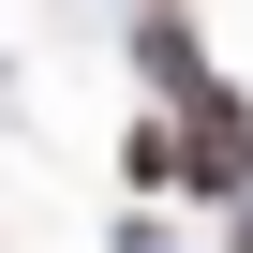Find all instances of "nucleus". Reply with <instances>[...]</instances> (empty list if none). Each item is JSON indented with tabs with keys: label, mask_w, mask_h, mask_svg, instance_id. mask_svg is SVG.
Returning a JSON list of instances; mask_svg holds the SVG:
<instances>
[{
	"label": "nucleus",
	"mask_w": 253,
	"mask_h": 253,
	"mask_svg": "<svg viewBox=\"0 0 253 253\" xmlns=\"http://www.w3.org/2000/svg\"><path fill=\"white\" fill-rule=\"evenodd\" d=\"M238 253H253V209H238Z\"/></svg>",
	"instance_id": "obj_5"
},
{
	"label": "nucleus",
	"mask_w": 253,
	"mask_h": 253,
	"mask_svg": "<svg viewBox=\"0 0 253 253\" xmlns=\"http://www.w3.org/2000/svg\"><path fill=\"white\" fill-rule=\"evenodd\" d=\"M179 194H223V209H253V104H238V89L179 104Z\"/></svg>",
	"instance_id": "obj_1"
},
{
	"label": "nucleus",
	"mask_w": 253,
	"mask_h": 253,
	"mask_svg": "<svg viewBox=\"0 0 253 253\" xmlns=\"http://www.w3.org/2000/svg\"><path fill=\"white\" fill-rule=\"evenodd\" d=\"M119 253H179V238H164V223H119Z\"/></svg>",
	"instance_id": "obj_4"
},
{
	"label": "nucleus",
	"mask_w": 253,
	"mask_h": 253,
	"mask_svg": "<svg viewBox=\"0 0 253 253\" xmlns=\"http://www.w3.org/2000/svg\"><path fill=\"white\" fill-rule=\"evenodd\" d=\"M134 75H149L164 104H209V89H223L209 45H194V15H134Z\"/></svg>",
	"instance_id": "obj_2"
},
{
	"label": "nucleus",
	"mask_w": 253,
	"mask_h": 253,
	"mask_svg": "<svg viewBox=\"0 0 253 253\" xmlns=\"http://www.w3.org/2000/svg\"><path fill=\"white\" fill-rule=\"evenodd\" d=\"M119 179L134 194H179V119H134V134H119Z\"/></svg>",
	"instance_id": "obj_3"
}]
</instances>
